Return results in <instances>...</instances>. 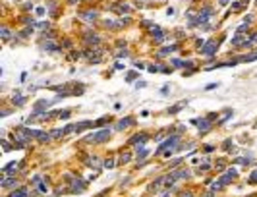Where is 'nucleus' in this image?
<instances>
[{
    "label": "nucleus",
    "instance_id": "nucleus-14",
    "mask_svg": "<svg viewBox=\"0 0 257 197\" xmlns=\"http://www.w3.org/2000/svg\"><path fill=\"white\" fill-rule=\"evenodd\" d=\"M41 46H43L45 50H52V52L60 50V46H58V45H54V42H52V41H45V42H43V45H41Z\"/></svg>",
    "mask_w": 257,
    "mask_h": 197
},
{
    "label": "nucleus",
    "instance_id": "nucleus-16",
    "mask_svg": "<svg viewBox=\"0 0 257 197\" xmlns=\"http://www.w3.org/2000/svg\"><path fill=\"white\" fill-rule=\"evenodd\" d=\"M73 127H76V131H83L85 127H93V122H89V120H85V122H77V124L73 126Z\"/></svg>",
    "mask_w": 257,
    "mask_h": 197
},
{
    "label": "nucleus",
    "instance_id": "nucleus-36",
    "mask_svg": "<svg viewBox=\"0 0 257 197\" xmlns=\"http://www.w3.org/2000/svg\"><path fill=\"white\" fill-rule=\"evenodd\" d=\"M234 162H236V164H248L249 161H248V158H236Z\"/></svg>",
    "mask_w": 257,
    "mask_h": 197
},
{
    "label": "nucleus",
    "instance_id": "nucleus-20",
    "mask_svg": "<svg viewBox=\"0 0 257 197\" xmlns=\"http://www.w3.org/2000/svg\"><path fill=\"white\" fill-rule=\"evenodd\" d=\"M130 158H132V153H130V151H126V153H122V155H120V161H118V162L126 164V162H130Z\"/></svg>",
    "mask_w": 257,
    "mask_h": 197
},
{
    "label": "nucleus",
    "instance_id": "nucleus-40",
    "mask_svg": "<svg viewBox=\"0 0 257 197\" xmlns=\"http://www.w3.org/2000/svg\"><path fill=\"white\" fill-rule=\"evenodd\" d=\"M180 197H193L191 191H184V193H180Z\"/></svg>",
    "mask_w": 257,
    "mask_h": 197
},
{
    "label": "nucleus",
    "instance_id": "nucleus-11",
    "mask_svg": "<svg viewBox=\"0 0 257 197\" xmlns=\"http://www.w3.org/2000/svg\"><path fill=\"white\" fill-rule=\"evenodd\" d=\"M151 35H153V41L157 42V45H159V42H162V41H164V35L161 33V27H159V25H157V27H155L153 31H151Z\"/></svg>",
    "mask_w": 257,
    "mask_h": 197
},
{
    "label": "nucleus",
    "instance_id": "nucleus-30",
    "mask_svg": "<svg viewBox=\"0 0 257 197\" xmlns=\"http://www.w3.org/2000/svg\"><path fill=\"white\" fill-rule=\"evenodd\" d=\"M248 182L249 184H257V172H251V176L248 178Z\"/></svg>",
    "mask_w": 257,
    "mask_h": 197
},
{
    "label": "nucleus",
    "instance_id": "nucleus-23",
    "mask_svg": "<svg viewBox=\"0 0 257 197\" xmlns=\"http://www.w3.org/2000/svg\"><path fill=\"white\" fill-rule=\"evenodd\" d=\"M56 116H58L60 120H68L70 118V110H58V112H54Z\"/></svg>",
    "mask_w": 257,
    "mask_h": 197
},
{
    "label": "nucleus",
    "instance_id": "nucleus-10",
    "mask_svg": "<svg viewBox=\"0 0 257 197\" xmlns=\"http://www.w3.org/2000/svg\"><path fill=\"white\" fill-rule=\"evenodd\" d=\"M130 126H134V118H130V116H128V118L120 120L118 124H116V130H120V131H122V130H126V127H130Z\"/></svg>",
    "mask_w": 257,
    "mask_h": 197
},
{
    "label": "nucleus",
    "instance_id": "nucleus-43",
    "mask_svg": "<svg viewBox=\"0 0 257 197\" xmlns=\"http://www.w3.org/2000/svg\"><path fill=\"white\" fill-rule=\"evenodd\" d=\"M135 87H137V89L139 87H145V81H137V83H135Z\"/></svg>",
    "mask_w": 257,
    "mask_h": 197
},
{
    "label": "nucleus",
    "instance_id": "nucleus-21",
    "mask_svg": "<svg viewBox=\"0 0 257 197\" xmlns=\"http://www.w3.org/2000/svg\"><path fill=\"white\" fill-rule=\"evenodd\" d=\"M50 137H52V135L45 134V131H39V135H37V139H39L41 143H46V141H50Z\"/></svg>",
    "mask_w": 257,
    "mask_h": 197
},
{
    "label": "nucleus",
    "instance_id": "nucleus-32",
    "mask_svg": "<svg viewBox=\"0 0 257 197\" xmlns=\"http://www.w3.org/2000/svg\"><path fill=\"white\" fill-rule=\"evenodd\" d=\"M116 56H118V58H126V56H128V50H126V49H124V50H118Z\"/></svg>",
    "mask_w": 257,
    "mask_h": 197
},
{
    "label": "nucleus",
    "instance_id": "nucleus-28",
    "mask_svg": "<svg viewBox=\"0 0 257 197\" xmlns=\"http://www.w3.org/2000/svg\"><path fill=\"white\" fill-rule=\"evenodd\" d=\"M0 31H2V39H4V41H8V39H10V31H8V27H2Z\"/></svg>",
    "mask_w": 257,
    "mask_h": 197
},
{
    "label": "nucleus",
    "instance_id": "nucleus-27",
    "mask_svg": "<svg viewBox=\"0 0 257 197\" xmlns=\"http://www.w3.org/2000/svg\"><path fill=\"white\" fill-rule=\"evenodd\" d=\"M103 166L104 168H114V161H112V158H107V161L103 162Z\"/></svg>",
    "mask_w": 257,
    "mask_h": 197
},
{
    "label": "nucleus",
    "instance_id": "nucleus-38",
    "mask_svg": "<svg viewBox=\"0 0 257 197\" xmlns=\"http://www.w3.org/2000/svg\"><path fill=\"white\" fill-rule=\"evenodd\" d=\"M79 56H81V54H79V52H72V54H70V56H68V58H70V60H76V58H79Z\"/></svg>",
    "mask_w": 257,
    "mask_h": 197
},
{
    "label": "nucleus",
    "instance_id": "nucleus-13",
    "mask_svg": "<svg viewBox=\"0 0 257 197\" xmlns=\"http://www.w3.org/2000/svg\"><path fill=\"white\" fill-rule=\"evenodd\" d=\"M79 18L91 23L93 19H97V12H95V10H89V12H83V14H79Z\"/></svg>",
    "mask_w": 257,
    "mask_h": 197
},
{
    "label": "nucleus",
    "instance_id": "nucleus-33",
    "mask_svg": "<svg viewBox=\"0 0 257 197\" xmlns=\"http://www.w3.org/2000/svg\"><path fill=\"white\" fill-rule=\"evenodd\" d=\"M182 106H184V103H182V104H176V106H174V108H170V114H176V112H178V110H180V108H182Z\"/></svg>",
    "mask_w": 257,
    "mask_h": 197
},
{
    "label": "nucleus",
    "instance_id": "nucleus-22",
    "mask_svg": "<svg viewBox=\"0 0 257 197\" xmlns=\"http://www.w3.org/2000/svg\"><path fill=\"white\" fill-rule=\"evenodd\" d=\"M18 166H19V162H10V164H6V166H4V174H8L10 170H18Z\"/></svg>",
    "mask_w": 257,
    "mask_h": 197
},
{
    "label": "nucleus",
    "instance_id": "nucleus-31",
    "mask_svg": "<svg viewBox=\"0 0 257 197\" xmlns=\"http://www.w3.org/2000/svg\"><path fill=\"white\" fill-rule=\"evenodd\" d=\"M211 189H213V191H218V189H222V184H220V182H215V184L211 185Z\"/></svg>",
    "mask_w": 257,
    "mask_h": 197
},
{
    "label": "nucleus",
    "instance_id": "nucleus-29",
    "mask_svg": "<svg viewBox=\"0 0 257 197\" xmlns=\"http://www.w3.org/2000/svg\"><path fill=\"white\" fill-rule=\"evenodd\" d=\"M161 68H162V66H159V64H151V66H149V72H153V73H155V72H161Z\"/></svg>",
    "mask_w": 257,
    "mask_h": 197
},
{
    "label": "nucleus",
    "instance_id": "nucleus-41",
    "mask_svg": "<svg viewBox=\"0 0 257 197\" xmlns=\"http://www.w3.org/2000/svg\"><path fill=\"white\" fill-rule=\"evenodd\" d=\"M217 85H218V83H209L205 89H207V91H211V89H215V87H217Z\"/></svg>",
    "mask_w": 257,
    "mask_h": 197
},
{
    "label": "nucleus",
    "instance_id": "nucleus-37",
    "mask_svg": "<svg viewBox=\"0 0 257 197\" xmlns=\"http://www.w3.org/2000/svg\"><path fill=\"white\" fill-rule=\"evenodd\" d=\"M172 64H174V66H178V68H180V66H186V64H184L182 60H178V58H174V60H172Z\"/></svg>",
    "mask_w": 257,
    "mask_h": 197
},
{
    "label": "nucleus",
    "instance_id": "nucleus-42",
    "mask_svg": "<svg viewBox=\"0 0 257 197\" xmlns=\"http://www.w3.org/2000/svg\"><path fill=\"white\" fill-rule=\"evenodd\" d=\"M45 12H46V10H45V8H37V15H43Z\"/></svg>",
    "mask_w": 257,
    "mask_h": 197
},
{
    "label": "nucleus",
    "instance_id": "nucleus-18",
    "mask_svg": "<svg viewBox=\"0 0 257 197\" xmlns=\"http://www.w3.org/2000/svg\"><path fill=\"white\" fill-rule=\"evenodd\" d=\"M8 197H29V195H27V189L22 188V189H18V191H12Z\"/></svg>",
    "mask_w": 257,
    "mask_h": 197
},
{
    "label": "nucleus",
    "instance_id": "nucleus-44",
    "mask_svg": "<svg viewBox=\"0 0 257 197\" xmlns=\"http://www.w3.org/2000/svg\"><path fill=\"white\" fill-rule=\"evenodd\" d=\"M218 2H220V4H226V2H228V0H218Z\"/></svg>",
    "mask_w": 257,
    "mask_h": 197
},
{
    "label": "nucleus",
    "instance_id": "nucleus-5",
    "mask_svg": "<svg viewBox=\"0 0 257 197\" xmlns=\"http://www.w3.org/2000/svg\"><path fill=\"white\" fill-rule=\"evenodd\" d=\"M85 185H87V182H85V180H81L79 176H77V178H72V188H70V193H81V191L85 189Z\"/></svg>",
    "mask_w": 257,
    "mask_h": 197
},
{
    "label": "nucleus",
    "instance_id": "nucleus-26",
    "mask_svg": "<svg viewBox=\"0 0 257 197\" xmlns=\"http://www.w3.org/2000/svg\"><path fill=\"white\" fill-rule=\"evenodd\" d=\"M50 135H52V139H58V137H62V135H66V131H64V130H54V131H52V134H50Z\"/></svg>",
    "mask_w": 257,
    "mask_h": 197
},
{
    "label": "nucleus",
    "instance_id": "nucleus-34",
    "mask_svg": "<svg viewBox=\"0 0 257 197\" xmlns=\"http://www.w3.org/2000/svg\"><path fill=\"white\" fill-rule=\"evenodd\" d=\"M159 197H172V191H170V189H164V191H162V193H161Z\"/></svg>",
    "mask_w": 257,
    "mask_h": 197
},
{
    "label": "nucleus",
    "instance_id": "nucleus-6",
    "mask_svg": "<svg viewBox=\"0 0 257 197\" xmlns=\"http://www.w3.org/2000/svg\"><path fill=\"white\" fill-rule=\"evenodd\" d=\"M217 50H218V42L209 41V42H205V45H203L201 54H205V56H215V54H217Z\"/></svg>",
    "mask_w": 257,
    "mask_h": 197
},
{
    "label": "nucleus",
    "instance_id": "nucleus-12",
    "mask_svg": "<svg viewBox=\"0 0 257 197\" xmlns=\"http://www.w3.org/2000/svg\"><path fill=\"white\" fill-rule=\"evenodd\" d=\"M85 42H87V45H99V35L87 31V33H85Z\"/></svg>",
    "mask_w": 257,
    "mask_h": 197
},
{
    "label": "nucleus",
    "instance_id": "nucleus-8",
    "mask_svg": "<svg viewBox=\"0 0 257 197\" xmlns=\"http://www.w3.org/2000/svg\"><path fill=\"white\" fill-rule=\"evenodd\" d=\"M172 174H174V178H176V180H188L191 172H190L188 168H180V170H172Z\"/></svg>",
    "mask_w": 257,
    "mask_h": 197
},
{
    "label": "nucleus",
    "instance_id": "nucleus-9",
    "mask_svg": "<svg viewBox=\"0 0 257 197\" xmlns=\"http://www.w3.org/2000/svg\"><path fill=\"white\" fill-rule=\"evenodd\" d=\"M85 164H87V166H91V168H95L97 172L101 170V162H99V157H95V155H93V157H87Z\"/></svg>",
    "mask_w": 257,
    "mask_h": 197
},
{
    "label": "nucleus",
    "instance_id": "nucleus-35",
    "mask_svg": "<svg viewBox=\"0 0 257 197\" xmlns=\"http://www.w3.org/2000/svg\"><path fill=\"white\" fill-rule=\"evenodd\" d=\"M184 158H174V162H172V168H176V166H180Z\"/></svg>",
    "mask_w": 257,
    "mask_h": 197
},
{
    "label": "nucleus",
    "instance_id": "nucleus-17",
    "mask_svg": "<svg viewBox=\"0 0 257 197\" xmlns=\"http://www.w3.org/2000/svg\"><path fill=\"white\" fill-rule=\"evenodd\" d=\"M12 103H14V104H18V106H22V104L25 103V100H23V95H22V93H14Z\"/></svg>",
    "mask_w": 257,
    "mask_h": 197
},
{
    "label": "nucleus",
    "instance_id": "nucleus-2",
    "mask_svg": "<svg viewBox=\"0 0 257 197\" xmlns=\"http://www.w3.org/2000/svg\"><path fill=\"white\" fill-rule=\"evenodd\" d=\"M193 124L199 127V134H207V131L211 130L213 116H211V118H195V120H193Z\"/></svg>",
    "mask_w": 257,
    "mask_h": 197
},
{
    "label": "nucleus",
    "instance_id": "nucleus-1",
    "mask_svg": "<svg viewBox=\"0 0 257 197\" xmlns=\"http://www.w3.org/2000/svg\"><path fill=\"white\" fill-rule=\"evenodd\" d=\"M108 137H110V130H108V127H104V130L97 131V134L89 135L87 141H93V143H104V141H108Z\"/></svg>",
    "mask_w": 257,
    "mask_h": 197
},
{
    "label": "nucleus",
    "instance_id": "nucleus-15",
    "mask_svg": "<svg viewBox=\"0 0 257 197\" xmlns=\"http://www.w3.org/2000/svg\"><path fill=\"white\" fill-rule=\"evenodd\" d=\"M14 185H18V178H4L2 180V188H14Z\"/></svg>",
    "mask_w": 257,
    "mask_h": 197
},
{
    "label": "nucleus",
    "instance_id": "nucleus-25",
    "mask_svg": "<svg viewBox=\"0 0 257 197\" xmlns=\"http://www.w3.org/2000/svg\"><path fill=\"white\" fill-rule=\"evenodd\" d=\"M37 191H39V193H46V191H49V188H46L45 182H39V184H37Z\"/></svg>",
    "mask_w": 257,
    "mask_h": 197
},
{
    "label": "nucleus",
    "instance_id": "nucleus-3",
    "mask_svg": "<svg viewBox=\"0 0 257 197\" xmlns=\"http://www.w3.org/2000/svg\"><path fill=\"white\" fill-rule=\"evenodd\" d=\"M147 139H149V135H147V134H137V135H134L128 143H130V145H134L137 151H141V149H143V145L147 143Z\"/></svg>",
    "mask_w": 257,
    "mask_h": 197
},
{
    "label": "nucleus",
    "instance_id": "nucleus-19",
    "mask_svg": "<svg viewBox=\"0 0 257 197\" xmlns=\"http://www.w3.org/2000/svg\"><path fill=\"white\" fill-rule=\"evenodd\" d=\"M178 46L176 45H172V46H164V49H161V52H159V56H168L172 50H176Z\"/></svg>",
    "mask_w": 257,
    "mask_h": 197
},
{
    "label": "nucleus",
    "instance_id": "nucleus-7",
    "mask_svg": "<svg viewBox=\"0 0 257 197\" xmlns=\"http://www.w3.org/2000/svg\"><path fill=\"white\" fill-rule=\"evenodd\" d=\"M236 176H238L236 168H228L226 172H224L222 176H220V184H222V185H226V184H230V182H232V180H234Z\"/></svg>",
    "mask_w": 257,
    "mask_h": 197
},
{
    "label": "nucleus",
    "instance_id": "nucleus-4",
    "mask_svg": "<svg viewBox=\"0 0 257 197\" xmlns=\"http://www.w3.org/2000/svg\"><path fill=\"white\" fill-rule=\"evenodd\" d=\"M178 141H180V135H172V137H168V139H164V141H162V145L157 149V153H162V151H168V149H174Z\"/></svg>",
    "mask_w": 257,
    "mask_h": 197
},
{
    "label": "nucleus",
    "instance_id": "nucleus-39",
    "mask_svg": "<svg viewBox=\"0 0 257 197\" xmlns=\"http://www.w3.org/2000/svg\"><path fill=\"white\" fill-rule=\"evenodd\" d=\"M126 79H128V81H134V79H135V72H132V73H128V77H126Z\"/></svg>",
    "mask_w": 257,
    "mask_h": 197
},
{
    "label": "nucleus",
    "instance_id": "nucleus-24",
    "mask_svg": "<svg viewBox=\"0 0 257 197\" xmlns=\"http://www.w3.org/2000/svg\"><path fill=\"white\" fill-rule=\"evenodd\" d=\"M118 10H120L122 14H128V12H130V4H128V2H120V4H118Z\"/></svg>",
    "mask_w": 257,
    "mask_h": 197
}]
</instances>
